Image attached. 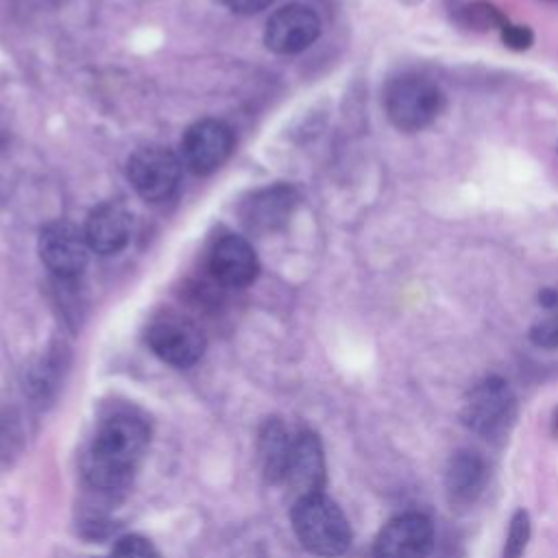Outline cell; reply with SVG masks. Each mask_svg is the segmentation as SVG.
I'll use <instances>...</instances> for the list:
<instances>
[{"mask_svg":"<svg viewBox=\"0 0 558 558\" xmlns=\"http://www.w3.org/2000/svg\"><path fill=\"white\" fill-rule=\"evenodd\" d=\"M150 440L148 423L131 412L107 416L83 458V475L98 490L126 486L137 471Z\"/></svg>","mask_w":558,"mask_h":558,"instance_id":"cell-1","label":"cell"},{"mask_svg":"<svg viewBox=\"0 0 558 558\" xmlns=\"http://www.w3.org/2000/svg\"><path fill=\"white\" fill-rule=\"evenodd\" d=\"M445 109V92L425 74L401 72L384 87V111L401 133L427 129Z\"/></svg>","mask_w":558,"mask_h":558,"instance_id":"cell-2","label":"cell"},{"mask_svg":"<svg viewBox=\"0 0 558 558\" xmlns=\"http://www.w3.org/2000/svg\"><path fill=\"white\" fill-rule=\"evenodd\" d=\"M292 527L301 545L316 556L336 558L351 545V525L340 506L325 493L301 497L292 506Z\"/></svg>","mask_w":558,"mask_h":558,"instance_id":"cell-3","label":"cell"},{"mask_svg":"<svg viewBox=\"0 0 558 558\" xmlns=\"http://www.w3.org/2000/svg\"><path fill=\"white\" fill-rule=\"evenodd\" d=\"M517 418V397L510 384L499 375L480 379L464 397L460 421L473 434L486 440H504Z\"/></svg>","mask_w":558,"mask_h":558,"instance_id":"cell-4","label":"cell"},{"mask_svg":"<svg viewBox=\"0 0 558 558\" xmlns=\"http://www.w3.org/2000/svg\"><path fill=\"white\" fill-rule=\"evenodd\" d=\"M150 351L170 366L187 368L205 353V333L183 314L163 312L155 316L146 329Z\"/></svg>","mask_w":558,"mask_h":558,"instance_id":"cell-5","label":"cell"},{"mask_svg":"<svg viewBox=\"0 0 558 558\" xmlns=\"http://www.w3.org/2000/svg\"><path fill=\"white\" fill-rule=\"evenodd\" d=\"M181 166L183 163L172 150L163 146H144L129 157L126 177L144 201L159 203L177 190Z\"/></svg>","mask_w":558,"mask_h":558,"instance_id":"cell-6","label":"cell"},{"mask_svg":"<svg viewBox=\"0 0 558 558\" xmlns=\"http://www.w3.org/2000/svg\"><path fill=\"white\" fill-rule=\"evenodd\" d=\"M37 251L44 266L54 277L74 279L85 270L92 248L87 244L85 231H81L72 222L57 220L41 229Z\"/></svg>","mask_w":558,"mask_h":558,"instance_id":"cell-7","label":"cell"},{"mask_svg":"<svg viewBox=\"0 0 558 558\" xmlns=\"http://www.w3.org/2000/svg\"><path fill=\"white\" fill-rule=\"evenodd\" d=\"M434 549V525L427 514L410 510L392 517L377 534L375 558H427Z\"/></svg>","mask_w":558,"mask_h":558,"instance_id":"cell-8","label":"cell"},{"mask_svg":"<svg viewBox=\"0 0 558 558\" xmlns=\"http://www.w3.org/2000/svg\"><path fill=\"white\" fill-rule=\"evenodd\" d=\"M233 150V133L220 120H198L181 137V163L194 174L218 170Z\"/></svg>","mask_w":558,"mask_h":558,"instance_id":"cell-9","label":"cell"},{"mask_svg":"<svg viewBox=\"0 0 558 558\" xmlns=\"http://www.w3.org/2000/svg\"><path fill=\"white\" fill-rule=\"evenodd\" d=\"M320 35V17L307 4H286L270 15L264 44L277 54H296L310 48Z\"/></svg>","mask_w":558,"mask_h":558,"instance_id":"cell-10","label":"cell"},{"mask_svg":"<svg viewBox=\"0 0 558 558\" xmlns=\"http://www.w3.org/2000/svg\"><path fill=\"white\" fill-rule=\"evenodd\" d=\"M296 203L299 194L294 187L268 185L242 201L240 220L248 233H272L290 220Z\"/></svg>","mask_w":558,"mask_h":558,"instance_id":"cell-11","label":"cell"},{"mask_svg":"<svg viewBox=\"0 0 558 558\" xmlns=\"http://www.w3.org/2000/svg\"><path fill=\"white\" fill-rule=\"evenodd\" d=\"M283 484L296 499L323 493L325 486V451L320 438L314 432H301L292 438Z\"/></svg>","mask_w":558,"mask_h":558,"instance_id":"cell-12","label":"cell"},{"mask_svg":"<svg viewBox=\"0 0 558 558\" xmlns=\"http://www.w3.org/2000/svg\"><path fill=\"white\" fill-rule=\"evenodd\" d=\"M209 270L220 286L244 288L255 281L259 264L253 246L242 235L227 233L209 251Z\"/></svg>","mask_w":558,"mask_h":558,"instance_id":"cell-13","label":"cell"},{"mask_svg":"<svg viewBox=\"0 0 558 558\" xmlns=\"http://www.w3.org/2000/svg\"><path fill=\"white\" fill-rule=\"evenodd\" d=\"M488 475H490V471H488V462L484 460V456H480L477 451H471V449L456 451L449 458V462L445 466V475H442L447 501L456 508L475 504L488 484Z\"/></svg>","mask_w":558,"mask_h":558,"instance_id":"cell-14","label":"cell"},{"mask_svg":"<svg viewBox=\"0 0 558 558\" xmlns=\"http://www.w3.org/2000/svg\"><path fill=\"white\" fill-rule=\"evenodd\" d=\"M85 238L94 253H100V255L120 253L131 238L129 211L113 201L98 205L85 222Z\"/></svg>","mask_w":558,"mask_h":558,"instance_id":"cell-15","label":"cell"},{"mask_svg":"<svg viewBox=\"0 0 558 558\" xmlns=\"http://www.w3.org/2000/svg\"><path fill=\"white\" fill-rule=\"evenodd\" d=\"M290 449H292V438L286 425L279 418H268L257 438V460L266 482L270 484L283 482Z\"/></svg>","mask_w":558,"mask_h":558,"instance_id":"cell-16","label":"cell"},{"mask_svg":"<svg viewBox=\"0 0 558 558\" xmlns=\"http://www.w3.org/2000/svg\"><path fill=\"white\" fill-rule=\"evenodd\" d=\"M538 303L545 314L530 327V340L541 349H558V290L545 288Z\"/></svg>","mask_w":558,"mask_h":558,"instance_id":"cell-17","label":"cell"},{"mask_svg":"<svg viewBox=\"0 0 558 558\" xmlns=\"http://www.w3.org/2000/svg\"><path fill=\"white\" fill-rule=\"evenodd\" d=\"M456 22L469 31L484 33V31H493V28L501 31L508 24V17L493 2L475 0V2H469L458 9Z\"/></svg>","mask_w":558,"mask_h":558,"instance_id":"cell-18","label":"cell"},{"mask_svg":"<svg viewBox=\"0 0 558 558\" xmlns=\"http://www.w3.org/2000/svg\"><path fill=\"white\" fill-rule=\"evenodd\" d=\"M530 536H532L530 514H527V510L519 508L510 517L504 549H501V558H523L525 549H527V543H530Z\"/></svg>","mask_w":558,"mask_h":558,"instance_id":"cell-19","label":"cell"},{"mask_svg":"<svg viewBox=\"0 0 558 558\" xmlns=\"http://www.w3.org/2000/svg\"><path fill=\"white\" fill-rule=\"evenodd\" d=\"M109 558H159V554L148 538L140 534H126L118 538Z\"/></svg>","mask_w":558,"mask_h":558,"instance_id":"cell-20","label":"cell"},{"mask_svg":"<svg viewBox=\"0 0 558 558\" xmlns=\"http://www.w3.org/2000/svg\"><path fill=\"white\" fill-rule=\"evenodd\" d=\"M499 35H501L504 46L510 48V50H517V52H523V50L532 48V44H534V33H532V28L525 26V24H510V22H508V24L499 31Z\"/></svg>","mask_w":558,"mask_h":558,"instance_id":"cell-21","label":"cell"},{"mask_svg":"<svg viewBox=\"0 0 558 558\" xmlns=\"http://www.w3.org/2000/svg\"><path fill=\"white\" fill-rule=\"evenodd\" d=\"M231 11L242 13V15H251V13H259L262 9H266L272 0H222Z\"/></svg>","mask_w":558,"mask_h":558,"instance_id":"cell-22","label":"cell"},{"mask_svg":"<svg viewBox=\"0 0 558 558\" xmlns=\"http://www.w3.org/2000/svg\"><path fill=\"white\" fill-rule=\"evenodd\" d=\"M549 427H551V434L558 438V405L554 408L551 412V421H549Z\"/></svg>","mask_w":558,"mask_h":558,"instance_id":"cell-23","label":"cell"},{"mask_svg":"<svg viewBox=\"0 0 558 558\" xmlns=\"http://www.w3.org/2000/svg\"><path fill=\"white\" fill-rule=\"evenodd\" d=\"M399 2H403V4H408V7H416V4H421L423 0H399Z\"/></svg>","mask_w":558,"mask_h":558,"instance_id":"cell-24","label":"cell"}]
</instances>
